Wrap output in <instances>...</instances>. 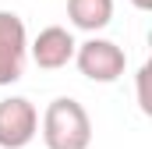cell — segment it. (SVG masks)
<instances>
[{
    "instance_id": "cell-7",
    "label": "cell",
    "mask_w": 152,
    "mask_h": 149,
    "mask_svg": "<svg viewBox=\"0 0 152 149\" xmlns=\"http://www.w3.org/2000/svg\"><path fill=\"white\" fill-rule=\"evenodd\" d=\"M131 4H134L138 11H149V7H152V0H131Z\"/></svg>"
},
{
    "instance_id": "cell-3",
    "label": "cell",
    "mask_w": 152,
    "mask_h": 149,
    "mask_svg": "<svg viewBox=\"0 0 152 149\" xmlns=\"http://www.w3.org/2000/svg\"><path fill=\"white\" fill-rule=\"evenodd\" d=\"M39 135V110L25 96L0 100V149H25Z\"/></svg>"
},
{
    "instance_id": "cell-2",
    "label": "cell",
    "mask_w": 152,
    "mask_h": 149,
    "mask_svg": "<svg viewBox=\"0 0 152 149\" xmlns=\"http://www.w3.org/2000/svg\"><path fill=\"white\" fill-rule=\"evenodd\" d=\"M75 64H78V71L85 74L88 82H103V85H110V82H117V78L124 74V68H127V53L117 46L113 39L92 36V39H85V43L75 46Z\"/></svg>"
},
{
    "instance_id": "cell-5",
    "label": "cell",
    "mask_w": 152,
    "mask_h": 149,
    "mask_svg": "<svg viewBox=\"0 0 152 149\" xmlns=\"http://www.w3.org/2000/svg\"><path fill=\"white\" fill-rule=\"evenodd\" d=\"M75 36L64 29V25H46L36 39H32V46H28V53H32V60H36L42 71H60V68H67L71 60H75Z\"/></svg>"
},
{
    "instance_id": "cell-1",
    "label": "cell",
    "mask_w": 152,
    "mask_h": 149,
    "mask_svg": "<svg viewBox=\"0 0 152 149\" xmlns=\"http://www.w3.org/2000/svg\"><path fill=\"white\" fill-rule=\"evenodd\" d=\"M39 131H42L46 149H88L92 146V117L71 96H57L42 110Z\"/></svg>"
},
{
    "instance_id": "cell-6",
    "label": "cell",
    "mask_w": 152,
    "mask_h": 149,
    "mask_svg": "<svg viewBox=\"0 0 152 149\" xmlns=\"http://www.w3.org/2000/svg\"><path fill=\"white\" fill-rule=\"evenodd\" d=\"M67 18L81 32H103L113 21V0H67Z\"/></svg>"
},
{
    "instance_id": "cell-4",
    "label": "cell",
    "mask_w": 152,
    "mask_h": 149,
    "mask_svg": "<svg viewBox=\"0 0 152 149\" xmlns=\"http://www.w3.org/2000/svg\"><path fill=\"white\" fill-rule=\"evenodd\" d=\"M28 57V32L14 11H0V85L18 82Z\"/></svg>"
}]
</instances>
